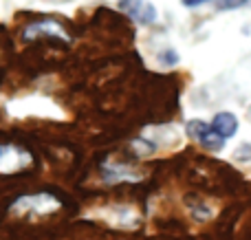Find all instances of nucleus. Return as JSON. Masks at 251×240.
<instances>
[{
    "mask_svg": "<svg viewBox=\"0 0 251 240\" xmlns=\"http://www.w3.org/2000/svg\"><path fill=\"white\" fill-rule=\"evenodd\" d=\"M60 203L55 201L49 194H38V196H22L20 201L13 205L16 212H22V214H49V212L57 210Z\"/></svg>",
    "mask_w": 251,
    "mask_h": 240,
    "instance_id": "7ed1b4c3",
    "label": "nucleus"
},
{
    "mask_svg": "<svg viewBox=\"0 0 251 240\" xmlns=\"http://www.w3.org/2000/svg\"><path fill=\"white\" fill-rule=\"evenodd\" d=\"M122 7H124V11H128V16L132 20L141 22V24H150L156 18L154 7L150 2H146V0H124Z\"/></svg>",
    "mask_w": 251,
    "mask_h": 240,
    "instance_id": "20e7f679",
    "label": "nucleus"
},
{
    "mask_svg": "<svg viewBox=\"0 0 251 240\" xmlns=\"http://www.w3.org/2000/svg\"><path fill=\"white\" fill-rule=\"evenodd\" d=\"M187 135L209 150H221L223 144H225V139L214 130L212 123H205V121H201V119H192V121L187 123Z\"/></svg>",
    "mask_w": 251,
    "mask_h": 240,
    "instance_id": "f03ea898",
    "label": "nucleus"
},
{
    "mask_svg": "<svg viewBox=\"0 0 251 240\" xmlns=\"http://www.w3.org/2000/svg\"><path fill=\"white\" fill-rule=\"evenodd\" d=\"M33 166V154L22 145L0 144V174H16Z\"/></svg>",
    "mask_w": 251,
    "mask_h": 240,
    "instance_id": "f257e3e1",
    "label": "nucleus"
},
{
    "mask_svg": "<svg viewBox=\"0 0 251 240\" xmlns=\"http://www.w3.org/2000/svg\"><path fill=\"white\" fill-rule=\"evenodd\" d=\"M212 128L223 139H229V137H234L236 130H238V119L231 113H218L216 117L212 119Z\"/></svg>",
    "mask_w": 251,
    "mask_h": 240,
    "instance_id": "39448f33",
    "label": "nucleus"
},
{
    "mask_svg": "<svg viewBox=\"0 0 251 240\" xmlns=\"http://www.w3.org/2000/svg\"><path fill=\"white\" fill-rule=\"evenodd\" d=\"M203 2H207V0H183L185 7H199V4H203Z\"/></svg>",
    "mask_w": 251,
    "mask_h": 240,
    "instance_id": "423d86ee",
    "label": "nucleus"
}]
</instances>
